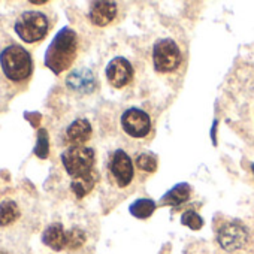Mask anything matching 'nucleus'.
Segmentation results:
<instances>
[{"label": "nucleus", "instance_id": "nucleus-7", "mask_svg": "<svg viewBox=\"0 0 254 254\" xmlns=\"http://www.w3.org/2000/svg\"><path fill=\"white\" fill-rule=\"evenodd\" d=\"M62 165L72 180L96 172V151L90 147H69L62 153Z\"/></svg>", "mask_w": 254, "mask_h": 254}, {"label": "nucleus", "instance_id": "nucleus-13", "mask_svg": "<svg viewBox=\"0 0 254 254\" xmlns=\"http://www.w3.org/2000/svg\"><path fill=\"white\" fill-rule=\"evenodd\" d=\"M191 197V187L187 183H181L174 186L162 199L159 206H178L189 202Z\"/></svg>", "mask_w": 254, "mask_h": 254}, {"label": "nucleus", "instance_id": "nucleus-14", "mask_svg": "<svg viewBox=\"0 0 254 254\" xmlns=\"http://www.w3.org/2000/svg\"><path fill=\"white\" fill-rule=\"evenodd\" d=\"M99 183V174L97 171L88 177H82V178H76V180H72L70 183V189L73 191V194L78 197V199H82L85 197L87 194L91 193V190L96 187V184Z\"/></svg>", "mask_w": 254, "mask_h": 254}, {"label": "nucleus", "instance_id": "nucleus-19", "mask_svg": "<svg viewBox=\"0 0 254 254\" xmlns=\"http://www.w3.org/2000/svg\"><path fill=\"white\" fill-rule=\"evenodd\" d=\"M35 153L41 159H45L48 156V139H47L45 130H39V141H38V145L35 148Z\"/></svg>", "mask_w": 254, "mask_h": 254}, {"label": "nucleus", "instance_id": "nucleus-20", "mask_svg": "<svg viewBox=\"0 0 254 254\" xmlns=\"http://www.w3.org/2000/svg\"><path fill=\"white\" fill-rule=\"evenodd\" d=\"M251 171H253V175H254V163H251Z\"/></svg>", "mask_w": 254, "mask_h": 254}, {"label": "nucleus", "instance_id": "nucleus-3", "mask_svg": "<svg viewBox=\"0 0 254 254\" xmlns=\"http://www.w3.org/2000/svg\"><path fill=\"white\" fill-rule=\"evenodd\" d=\"M120 129L126 138L133 142H151L156 136V126L151 115L138 106H130L120 115Z\"/></svg>", "mask_w": 254, "mask_h": 254}, {"label": "nucleus", "instance_id": "nucleus-2", "mask_svg": "<svg viewBox=\"0 0 254 254\" xmlns=\"http://www.w3.org/2000/svg\"><path fill=\"white\" fill-rule=\"evenodd\" d=\"M79 53V38L70 27H63L45 53V66L56 75L70 69Z\"/></svg>", "mask_w": 254, "mask_h": 254}, {"label": "nucleus", "instance_id": "nucleus-15", "mask_svg": "<svg viewBox=\"0 0 254 254\" xmlns=\"http://www.w3.org/2000/svg\"><path fill=\"white\" fill-rule=\"evenodd\" d=\"M135 166L136 171L141 174H147V175H153L157 172L159 169V157L151 153V151H142L135 157Z\"/></svg>", "mask_w": 254, "mask_h": 254}, {"label": "nucleus", "instance_id": "nucleus-17", "mask_svg": "<svg viewBox=\"0 0 254 254\" xmlns=\"http://www.w3.org/2000/svg\"><path fill=\"white\" fill-rule=\"evenodd\" d=\"M20 217V209L17 202L6 199L0 203V226H9L15 223Z\"/></svg>", "mask_w": 254, "mask_h": 254}, {"label": "nucleus", "instance_id": "nucleus-5", "mask_svg": "<svg viewBox=\"0 0 254 254\" xmlns=\"http://www.w3.org/2000/svg\"><path fill=\"white\" fill-rule=\"evenodd\" d=\"M0 66L3 75L12 82H21L33 73V59L21 45H9L0 53Z\"/></svg>", "mask_w": 254, "mask_h": 254}, {"label": "nucleus", "instance_id": "nucleus-18", "mask_svg": "<svg viewBox=\"0 0 254 254\" xmlns=\"http://www.w3.org/2000/svg\"><path fill=\"white\" fill-rule=\"evenodd\" d=\"M181 223L187 227H190L191 230H199L203 226V220L202 217L194 211V209H187L184 211V214L181 215Z\"/></svg>", "mask_w": 254, "mask_h": 254}, {"label": "nucleus", "instance_id": "nucleus-8", "mask_svg": "<svg viewBox=\"0 0 254 254\" xmlns=\"http://www.w3.org/2000/svg\"><path fill=\"white\" fill-rule=\"evenodd\" d=\"M85 239L87 236L81 229L75 227L66 230L62 223H53L42 233V242L54 251L79 248L81 245H84Z\"/></svg>", "mask_w": 254, "mask_h": 254}, {"label": "nucleus", "instance_id": "nucleus-4", "mask_svg": "<svg viewBox=\"0 0 254 254\" xmlns=\"http://www.w3.org/2000/svg\"><path fill=\"white\" fill-rule=\"evenodd\" d=\"M151 62L156 73L162 76H172L181 72L186 64V56L181 45L172 38H160L154 42L151 50Z\"/></svg>", "mask_w": 254, "mask_h": 254}, {"label": "nucleus", "instance_id": "nucleus-16", "mask_svg": "<svg viewBox=\"0 0 254 254\" xmlns=\"http://www.w3.org/2000/svg\"><path fill=\"white\" fill-rule=\"evenodd\" d=\"M156 208H157V203L153 199L142 197L130 205V214L139 220H147L154 214Z\"/></svg>", "mask_w": 254, "mask_h": 254}, {"label": "nucleus", "instance_id": "nucleus-6", "mask_svg": "<svg viewBox=\"0 0 254 254\" xmlns=\"http://www.w3.org/2000/svg\"><path fill=\"white\" fill-rule=\"evenodd\" d=\"M106 172L108 181L117 190H129L138 178V171L133 159L121 148L111 153L106 165Z\"/></svg>", "mask_w": 254, "mask_h": 254}, {"label": "nucleus", "instance_id": "nucleus-12", "mask_svg": "<svg viewBox=\"0 0 254 254\" xmlns=\"http://www.w3.org/2000/svg\"><path fill=\"white\" fill-rule=\"evenodd\" d=\"M93 136V127L87 118H76L66 129V141L70 147H82Z\"/></svg>", "mask_w": 254, "mask_h": 254}, {"label": "nucleus", "instance_id": "nucleus-1", "mask_svg": "<svg viewBox=\"0 0 254 254\" xmlns=\"http://www.w3.org/2000/svg\"><path fill=\"white\" fill-rule=\"evenodd\" d=\"M214 235L220 254H254V224L250 221L218 214Z\"/></svg>", "mask_w": 254, "mask_h": 254}, {"label": "nucleus", "instance_id": "nucleus-10", "mask_svg": "<svg viewBox=\"0 0 254 254\" xmlns=\"http://www.w3.org/2000/svg\"><path fill=\"white\" fill-rule=\"evenodd\" d=\"M106 79L115 90H124L135 81V67L126 57L117 56L106 66Z\"/></svg>", "mask_w": 254, "mask_h": 254}, {"label": "nucleus", "instance_id": "nucleus-11", "mask_svg": "<svg viewBox=\"0 0 254 254\" xmlns=\"http://www.w3.org/2000/svg\"><path fill=\"white\" fill-rule=\"evenodd\" d=\"M118 9L117 2H108V0L93 2L88 9V20L96 27H108L117 21Z\"/></svg>", "mask_w": 254, "mask_h": 254}, {"label": "nucleus", "instance_id": "nucleus-9", "mask_svg": "<svg viewBox=\"0 0 254 254\" xmlns=\"http://www.w3.org/2000/svg\"><path fill=\"white\" fill-rule=\"evenodd\" d=\"M50 32V20L44 12L27 11L15 21V33L21 41L35 44L42 41Z\"/></svg>", "mask_w": 254, "mask_h": 254}]
</instances>
